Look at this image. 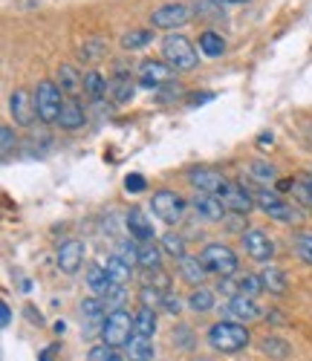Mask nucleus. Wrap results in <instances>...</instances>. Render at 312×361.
<instances>
[{
	"instance_id": "a211bd4d",
	"label": "nucleus",
	"mask_w": 312,
	"mask_h": 361,
	"mask_svg": "<svg viewBox=\"0 0 312 361\" xmlns=\"http://www.w3.org/2000/svg\"><path fill=\"white\" fill-rule=\"evenodd\" d=\"M128 234L136 240V243H150L153 240V223L145 217V212H139V208H133V212L128 214Z\"/></svg>"
},
{
	"instance_id": "4c0bfd02",
	"label": "nucleus",
	"mask_w": 312,
	"mask_h": 361,
	"mask_svg": "<svg viewBox=\"0 0 312 361\" xmlns=\"http://www.w3.org/2000/svg\"><path fill=\"white\" fill-rule=\"evenodd\" d=\"M292 197L312 208V176H301L292 183Z\"/></svg>"
},
{
	"instance_id": "4be33fe9",
	"label": "nucleus",
	"mask_w": 312,
	"mask_h": 361,
	"mask_svg": "<svg viewBox=\"0 0 312 361\" xmlns=\"http://www.w3.org/2000/svg\"><path fill=\"white\" fill-rule=\"evenodd\" d=\"M260 278H263V289L266 292H272V295H284L287 292V286H289V281H287V272L280 266H266L263 272H260Z\"/></svg>"
},
{
	"instance_id": "f3484780",
	"label": "nucleus",
	"mask_w": 312,
	"mask_h": 361,
	"mask_svg": "<svg viewBox=\"0 0 312 361\" xmlns=\"http://www.w3.org/2000/svg\"><path fill=\"white\" fill-rule=\"evenodd\" d=\"M176 269H179V278H182L185 283H191L194 289H197V286H203V281H205V275H208L205 263H203L200 257H194V255H185V257H179Z\"/></svg>"
},
{
	"instance_id": "37998d69",
	"label": "nucleus",
	"mask_w": 312,
	"mask_h": 361,
	"mask_svg": "<svg viewBox=\"0 0 312 361\" xmlns=\"http://www.w3.org/2000/svg\"><path fill=\"white\" fill-rule=\"evenodd\" d=\"M124 298H128V295H124V286L113 283V286L107 289V295H104L102 300H104V304H107V312H113V310H121V304H124Z\"/></svg>"
},
{
	"instance_id": "f257e3e1",
	"label": "nucleus",
	"mask_w": 312,
	"mask_h": 361,
	"mask_svg": "<svg viewBox=\"0 0 312 361\" xmlns=\"http://www.w3.org/2000/svg\"><path fill=\"white\" fill-rule=\"evenodd\" d=\"M248 329L246 324H237V321H217L211 329H208V344L217 350V353H240L248 347Z\"/></svg>"
},
{
	"instance_id": "a878e982",
	"label": "nucleus",
	"mask_w": 312,
	"mask_h": 361,
	"mask_svg": "<svg viewBox=\"0 0 312 361\" xmlns=\"http://www.w3.org/2000/svg\"><path fill=\"white\" fill-rule=\"evenodd\" d=\"M87 286H90L92 295L104 298L107 289L113 286V283H110V275H107V269H104V266H90V269H87Z\"/></svg>"
},
{
	"instance_id": "603ef678",
	"label": "nucleus",
	"mask_w": 312,
	"mask_h": 361,
	"mask_svg": "<svg viewBox=\"0 0 312 361\" xmlns=\"http://www.w3.org/2000/svg\"><path fill=\"white\" fill-rule=\"evenodd\" d=\"M47 355H49V353H47ZM47 355H44V358H41V361H49V358H47Z\"/></svg>"
},
{
	"instance_id": "f8f14e48",
	"label": "nucleus",
	"mask_w": 312,
	"mask_h": 361,
	"mask_svg": "<svg viewBox=\"0 0 312 361\" xmlns=\"http://www.w3.org/2000/svg\"><path fill=\"white\" fill-rule=\"evenodd\" d=\"M9 113H12V118H15V125H20V128H29L35 122V96H29L26 90H15L12 93V99H9Z\"/></svg>"
},
{
	"instance_id": "f03ea898",
	"label": "nucleus",
	"mask_w": 312,
	"mask_h": 361,
	"mask_svg": "<svg viewBox=\"0 0 312 361\" xmlns=\"http://www.w3.org/2000/svg\"><path fill=\"white\" fill-rule=\"evenodd\" d=\"M255 202L263 214H269L272 220L277 223H287V226H295V223H304V214L301 208H295L289 200H284L277 191H269V188H258L255 191Z\"/></svg>"
},
{
	"instance_id": "cd10ccee",
	"label": "nucleus",
	"mask_w": 312,
	"mask_h": 361,
	"mask_svg": "<svg viewBox=\"0 0 312 361\" xmlns=\"http://www.w3.org/2000/svg\"><path fill=\"white\" fill-rule=\"evenodd\" d=\"M104 269H107V275H110V283H119V286H124V283L131 281V266L124 263L121 257H116V255H110V257H107Z\"/></svg>"
},
{
	"instance_id": "f704fd0d",
	"label": "nucleus",
	"mask_w": 312,
	"mask_h": 361,
	"mask_svg": "<svg viewBox=\"0 0 312 361\" xmlns=\"http://www.w3.org/2000/svg\"><path fill=\"white\" fill-rule=\"evenodd\" d=\"M150 41H153V35L148 32V29H133V32H128L121 38V47L133 52V49H145Z\"/></svg>"
},
{
	"instance_id": "c03bdc74",
	"label": "nucleus",
	"mask_w": 312,
	"mask_h": 361,
	"mask_svg": "<svg viewBox=\"0 0 312 361\" xmlns=\"http://www.w3.org/2000/svg\"><path fill=\"white\" fill-rule=\"evenodd\" d=\"M0 139H4V159H9L12 150H15V145H18V136H15V130L6 125V128H0Z\"/></svg>"
},
{
	"instance_id": "ddd939ff",
	"label": "nucleus",
	"mask_w": 312,
	"mask_h": 361,
	"mask_svg": "<svg viewBox=\"0 0 312 361\" xmlns=\"http://www.w3.org/2000/svg\"><path fill=\"white\" fill-rule=\"evenodd\" d=\"M188 202H191L194 212L208 223H217V220L226 217V202H223V197H217V194H194Z\"/></svg>"
},
{
	"instance_id": "de8ad7c7",
	"label": "nucleus",
	"mask_w": 312,
	"mask_h": 361,
	"mask_svg": "<svg viewBox=\"0 0 312 361\" xmlns=\"http://www.w3.org/2000/svg\"><path fill=\"white\" fill-rule=\"evenodd\" d=\"M174 341H179V347H185V350H191V347H194V341H191V329H188V326H179V333L174 329Z\"/></svg>"
},
{
	"instance_id": "423d86ee",
	"label": "nucleus",
	"mask_w": 312,
	"mask_h": 361,
	"mask_svg": "<svg viewBox=\"0 0 312 361\" xmlns=\"http://www.w3.org/2000/svg\"><path fill=\"white\" fill-rule=\"evenodd\" d=\"M191 202L185 200V197H179L176 191H171V188H160L153 194V200H150V208H153V217L156 220H162V223H168V226H174V223H179L182 220V214H185V208H188Z\"/></svg>"
},
{
	"instance_id": "393cba45",
	"label": "nucleus",
	"mask_w": 312,
	"mask_h": 361,
	"mask_svg": "<svg viewBox=\"0 0 312 361\" xmlns=\"http://www.w3.org/2000/svg\"><path fill=\"white\" fill-rule=\"evenodd\" d=\"M107 90H110V81H107L102 73L90 70V73L84 75V93H87L92 102H102V99L107 96Z\"/></svg>"
},
{
	"instance_id": "dca6fc26",
	"label": "nucleus",
	"mask_w": 312,
	"mask_h": 361,
	"mask_svg": "<svg viewBox=\"0 0 312 361\" xmlns=\"http://www.w3.org/2000/svg\"><path fill=\"white\" fill-rule=\"evenodd\" d=\"M223 202H226V212H232V214H248L258 205L255 197L246 191V185H229L223 194Z\"/></svg>"
},
{
	"instance_id": "49530a36",
	"label": "nucleus",
	"mask_w": 312,
	"mask_h": 361,
	"mask_svg": "<svg viewBox=\"0 0 312 361\" xmlns=\"http://www.w3.org/2000/svg\"><path fill=\"white\" fill-rule=\"evenodd\" d=\"M162 310H165L168 315H179V312H182V300H179V295H176V292H165Z\"/></svg>"
},
{
	"instance_id": "ea45409f",
	"label": "nucleus",
	"mask_w": 312,
	"mask_h": 361,
	"mask_svg": "<svg viewBox=\"0 0 312 361\" xmlns=\"http://www.w3.org/2000/svg\"><path fill=\"white\" fill-rule=\"evenodd\" d=\"M160 243H162V249L168 252V255H174L176 260L179 257H185V240L179 237V234H174V231H168L162 240H160Z\"/></svg>"
},
{
	"instance_id": "9b49d317",
	"label": "nucleus",
	"mask_w": 312,
	"mask_h": 361,
	"mask_svg": "<svg viewBox=\"0 0 312 361\" xmlns=\"http://www.w3.org/2000/svg\"><path fill=\"white\" fill-rule=\"evenodd\" d=\"M81 263H84V243L76 237L64 240V243L58 246V269L64 275H76L81 269Z\"/></svg>"
},
{
	"instance_id": "39448f33",
	"label": "nucleus",
	"mask_w": 312,
	"mask_h": 361,
	"mask_svg": "<svg viewBox=\"0 0 312 361\" xmlns=\"http://www.w3.org/2000/svg\"><path fill=\"white\" fill-rule=\"evenodd\" d=\"M61 107H64V99H61V87L55 81H41L35 87V113L44 125H58Z\"/></svg>"
},
{
	"instance_id": "a19ab883",
	"label": "nucleus",
	"mask_w": 312,
	"mask_h": 361,
	"mask_svg": "<svg viewBox=\"0 0 312 361\" xmlns=\"http://www.w3.org/2000/svg\"><path fill=\"white\" fill-rule=\"evenodd\" d=\"M194 9L200 12V18H208V20H220L223 18V6L217 0H197Z\"/></svg>"
},
{
	"instance_id": "412c9836",
	"label": "nucleus",
	"mask_w": 312,
	"mask_h": 361,
	"mask_svg": "<svg viewBox=\"0 0 312 361\" xmlns=\"http://www.w3.org/2000/svg\"><path fill=\"white\" fill-rule=\"evenodd\" d=\"M133 336H139V338H153L156 336V310L139 307L133 312Z\"/></svg>"
},
{
	"instance_id": "20e7f679",
	"label": "nucleus",
	"mask_w": 312,
	"mask_h": 361,
	"mask_svg": "<svg viewBox=\"0 0 312 361\" xmlns=\"http://www.w3.org/2000/svg\"><path fill=\"white\" fill-rule=\"evenodd\" d=\"M131 338H133V315L124 307L107 312V318L102 324V344L119 350V347H128Z\"/></svg>"
},
{
	"instance_id": "a18cd8bd",
	"label": "nucleus",
	"mask_w": 312,
	"mask_h": 361,
	"mask_svg": "<svg viewBox=\"0 0 312 361\" xmlns=\"http://www.w3.org/2000/svg\"><path fill=\"white\" fill-rule=\"evenodd\" d=\"M145 188H148V183H145L142 173H131L128 179H124V191H128V194H142Z\"/></svg>"
},
{
	"instance_id": "e433bc0d",
	"label": "nucleus",
	"mask_w": 312,
	"mask_h": 361,
	"mask_svg": "<svg viewBox=\"0 0 312 361\" xmlns=\"http://www.w3.org/2000/svg\"><path fill=\"white\" fill-rule=\"evenodd\" d=\"M139 300H142V307H148V310H162L165 292H162L160 286H142V292H139Z\"/></svg>"
},
{
	"instance_id": "c85d7f7f",
	"label": "nucleus",
	"mask_w": 312,
	"mask_h": 361,
	"mask_svg": "<svg viewBox=\"0 0 312 361\" xmlns=\"http://www.w3.org/2000/svg\"><path fill=\"white\" fill-rule=\"evenodd\" d=\"M260 350H263V355H269L272 361H287L289 358V344L284 341V338H275V336H269V338H263L260 341Z\"/></svg>"
},
{
	"instance_id": "1a4fd4ad",
	"label": "nucleus",
	"mask_w": 312,
	"mask_h": 361,
	"mask_svg": "<svg viewBox=\"0 0 312 361\" xmlns=\"http://www.w3.org/2000/svg\"><path fill=\"white\" fill-rule=\"evenodd\" d=\"M188 20H191V6H185V4H165L150 15V26L153 29H168V32L185 26Z\"/></svg>"
},
{
	"instance_id": "aec40b11",
	"label": "nucleus",
	"mask_w": 312,
	"mask_h": 361,
	"mask_svg": "<svg viewBox=\"0 0 312 361\" xmlns=\"http://www.w3.org/2000/svg\"><path fill=\"white\" fill-rule=\"evenodd\" d=\"M55 84L61 87V93L78 96L81 90H84V75H81L73 64H61V67H58V81H55Z\"/></svg>"
},
{
	"instance_id": "9d476101",
	"label": "nucleus",
	"mask_w": 312,
	"mask_h": 361,
	"mask_svg": "<svg viewBox=\"0 0 312 361\" xmlns=\"http://www.w3.org/2000/svg\"><path fill=\"white\" fill-rule=\"evenodd\" d=\"M174 81V67L168 61H145L139 67V84L145 90H160Z\"/></svg>"
},
{
	"instance_id": "b1692460",
	"label": "nucleus",
	"mask_w": 312,
	"mask_h": 361,
	"mask_svg": "<svg viewBox=\"0 0 312 361\" xmlns=\"http://www.w3.org/2000/svg\"><path fill=\"white\" fill-rule=\"evenodd\" d=\"M81 318L90 321V324H104V318H107V304H104L99 295L84 298V300H81Z\"/></svg>"
},
{
	"instance_id": "8fccbe9b",
	"label": "nucleus",
	"mask_w": 312,
	"mask_h": 361,
	"mask_svg": "<svg viewBox=\"0 0 312 361\" xmlns=\"http://www.w3.org/2000/svg\"><path fill=\"white\" fill-rule=\"evenodd\" d=\"M211 99H214L211 93H200V96H191L188 104H203V102H211Z\"/></svg>"
},
{
	"instance_id": "c9c22d12",
	"label": "nucleus",
	"mask_w": 312,
	"mask_h": 361,
	"mask_svg": "<svg viewBox=\"0 0 312 361\" xmlns=\"http://www.w3.org/2000/svg\"><path fill=\"white\" fill-rule=\"evenodd\" d=\"M107 93L113 96L116 104H124V102H131V99H133V87H131L128 78H116V81H110V90H107Z\"/></svg>"
},
{
	"instance_id": "2eb2a0df",
	"label": "nucleus",
	"mask_w": 312,
	"mask_h": 361,
	"mask_svg": "<svg viewBox=\"0 0 312 361\" xmlns=\"http://www.w3.org/2000/svg\"><path fill=\"white\" fill-rule=\"evenodd\" d=\"M223 315H229V318H234L237 324H248V321H258L263 312H260V307L255 304V298H246V295H234L232 300H229V307L223 310Z\"/></svg>"
},
{
	"instance_id": "72a5a7b5",
	"label": "nucleus",
	"mask_w": 312,
	"mask_h": 361,
	"mask_svg": "<svg viewBox=\"0 0 312 361\" xmlns=\"http://www.w3.org/2000/svg\"><path fill=\"white\" fill-rule=\"evenodd\" d=\"M248 173H252V179H258L260 185H275L277 183V171L269 162H260V159L248 165Z\"/></svg>"
},
{
	"instance_id": "09e8293b",
	"label": "nucleus",
	"mask_w": 312,
	"mask_h": 361,
	"mask_svg": "<svg viewBox=\"0 0 312 361\" xmlns=\"http://www.w3.org/2000/svg\"><path fill=\"white\" fill-rule=\"evenodd\" d=\"M0 324H4V326H9V324H12V310H9L6 300L0 304Z\"/></svg>"
},
{
	"instance_id": "473e14b6",
	"label": "nucleus",
	"mask_w": 312,
	"mask_h": 361,
	"mask_svg": "<svg viewBox=\"0 0 312 361\" xmlns=\"http://www.w3.org/2000/svg\"><path fill=\"white\" fill-rule=\"evenodd\" d=\"M292 249L306 266H312V231H298L292 237Z\"/></svg>"
},
{
	"instance_id": "58836bf2",
	"label": "nucleus",
	"mask_w": 312,
	"mask_h": 361,
	"mask_svg": "<svg viewBox=\"0 0 312 361\" xmlns=\"http://www.w3.org/2000/svg\"><path fill=\"white\" fill-rule=\"evenodd\" d=\"M87 361H124V358L119 355V350H116V347H107V344H96V347H90V353H87Z\"/></svg>"
},
{
	"instance_id": "bb28decb",
	"label": "nucleus",
	"mask_w": 312,
	"mask_h": 361,
	"mask_svg": "<svg viewBox=\"0 0 312 361\" xmlns=\"http://www.w3.org/2000/svg\"><path fill=\"white\" fill-rule=\"evenodd\" d=\"M124 350H128L131 361H153V355H156L153 338H139V336H133V338H131V344L124 347Z\"/></svg>"
},
{
	"instance_id": "7c9ffc66",
	"label": "nucleus",
	"mask_w": 312,
	"mask_h": 361,
	"mask_svg": "<svg viewBox=\"0 0 312 361\" xmlns=\"http://www.w3.org/2000/svg\"><path fill=\"white\" fill-rule=\"evenodd\" d=\"M234 286H237V295H246V298H258L260 292H266L260 275H240L234 281Z\"/></svg>"
},
{
	"instance_id": "6ab92c4d",
	"label": "nucleus",
	"mask_w": 312,
	"mask_h": 361,
	"mask_svg": "<svg viewBox=\"0 0 312 361\" xmlns=\"http://www.w3.org/2000/svg\"><path fill=\"white\" fill-rule=\"evenodd\" d=\"M84 122H87V116H84V107L78 104V99L64 102V107H61V116H58L61 130H81Z\"/></svg>"
},
{
	"instance_id": "7ed1b4c3",
	"label": "nucleus",
	"mask_w": 312,
	"mask_h": 361,
	"mask_svg": "<svg viewBox=\"0 0 312 361\" xmlns=\"http://www.w3.org/2000/svg\"><path fill=\"white\" fill-rule=\"evenodd\" d=\"M162 58L174 70H179V73H188V70H194L200 64V55H197L194 44L185 35H179V32H171L162 41Z\"/></svg>"
},
{
	"instance_id": "0eeeda50",
	"label": "nucleus",
	"mask_w": 312,
	"mask_h": 361,
	"mask_svg": "<svg viewBox=\"0 0 312 361\" xmlns=\"http://www.w3.org/2000/svg\"><path fill=\"white\" fill-rule=\"evenodd\" d=\"M200 260L205 263V269L211 275H220V278H232L237 275V255L223 246V243H208L200 255Z\"/></svg>"
},
{
	"instance_id": "c756f323",
	"label": "nucleus",
	"mask_w": 312,
	"mask_h": 361,
	"mask_svg": "<svg viewBox=\"0 0 312 361\" xmlns=\"http://www.w3.org/2000/svg\"><path fill=\"white\" fill-rule=\"evenodd\" d=\"M188 307L194 310V312H208V310H214V289H208V286H197L194 292H191V298H188Z\"/></svg>"
},
{
	"instance_id": "5701e85b",
	"label": "nucleus",
	"mask_w": 312,
	"mask_h": 361,
	"mask_svg": "<svg viewBox=\"0 0 312 361\" xmlns=\"http://www.w3.org/2000/svg\"><path fill=\"white\" fill-rule=\"evenodd\" d=\"M139 266L145 272H160L162 269V246H156L153 240L150 243H139Z\"/></svg>"
},
{
	"instance_id": "4468645a",
	"label": "nucleus",
	"mask_w": 312,
	"mask_h": 361,
	"mask_svg": "<svg viewBox=\"0 0 312 361\" xmlns=\"http://www.w3.org/2000/svg\"><path fill=\"white\" fill-rule=\"evenodd\" d=\"M243 249H246L248 257L258 260V263H269L275 257V243L263 231H246L243 234Z\"/></svg>"
},
{
	"instance_id": "6e6552de",
	"label": "nucleus",
	"mask_w": 312,
	"mask_h": 361,
	"mask_svg": "<svg viewBox=\"0 0 312 361\" xmlns=\"http://www.w3.org/2000/svg\"><path fill=\"white\" fill-rule=\"evenodd\" d=\"M188 183L194 185L197 194H217V197H223L226 188L232 185L229 179L220 171H214V168H194V171H188Z\"/></svg>"
},
{
	"instance_id": "2f4dec72",
	"label": "nucleus",
	"mask_w": 312,
	"mask_h": 361,
	"mask_svg": "<svg viewBox=\"0 0 312 361\" xmlns=\"http://www.w3.org/2000/svg\"><path fill=\"white\" fill-rule=\"evenodd\" d=\"M200 52L208 55V58L223 55V52H226V41H223V35H217V32H203V35H200Z\"/></svg>"
},
{
	"instance_id": "79ce46f5",
	"label": "nucleus",
	"mask_w": 312,
	"mask_h": 361,
	"mask_svg": "<svg viewBox=\"0 0 312 361\" xmlns=\"http://www.w3.org/2000/svg\"><path fill=\"white\" fill-rule=\"evenodd\" d=\"M116 257H121L128 266L139 263V243H133V240H121L119 249H116Z\"/></svg>"
},
{
	"instance_id": "3c124183",
	"label": "nucleus",
	"mask_w": 312,
	"mask_h": 361,
	"mask_svg": "<svg viewBox=\"0 0 312 361\" xmlns=\"http://www.w3.org/2000/svg\"><path fill=\"white\" fill-rule=\"evenodd\" d=\"M220 6H243V4H248V0H217Z\"/></svg>"
}]
</instances>
